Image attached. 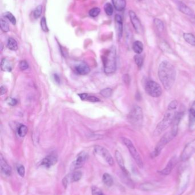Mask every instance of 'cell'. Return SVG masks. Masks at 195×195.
Wrapping results in <instances>:
<instances>
[{
    "mask_svg": "<svg viewBox=\"0 0 195 195\" xmlns=\"http://www.w3.org/2000/svg\"><path fill=\"white\" fill-rule=\"evenodd\" d=\"M178 128H175L172 127L170 131L166 132L165 134L164 135L163 137L161 138L160 141L156 146L154 150L151 154V157L152 158H154L158 157L166 144L176 136Z\"/></svg>",
    "mask_w": 195,
    "mask_h": 195,
    "instance_id": "277c9868",
    "label": "cell"
},
{
    "mask_svg": "<svg viewBox=\"0 0 195 195\" xmlns=\"http://www.w3.org/2000/svg\"><path fill=\"white\" fill-rule=\"evenodd\" d=\"M115 25L116 33L118 37V39L122 38L123 33V23H122V19L121 16L116 14L115 16Z\"/></svg>",
    "mask_w": 195,
    "mask_h": 195,
    "instance_id": "2e32d148",
    "label": "cell"
},
{
    "mask_svg": "<svg viewBox=\"0 0 195 195\" xmlns=\"http://www.w3.org/2000/svg\"><path fill=\"white\" fill-rule=\"evenodd\" d=\"M195 123V101L189 109V125L192 126Z\"/></svg>",
    "mask_w": 195,
    "mask_h": 195,
    "instance_id": "4316f807",
    "label": "cell"
},
{
    "mask_svg": "<svg viewBox=\"0 0 195 195\" xmlns=\"http://www.w3.org/2000/svg\"><path fill=\"white\" fill-rule=\"evenodd\" d=\"M54 77H55V80L56 81V82L59 83V82H60V78H59V77L58 76L57 74H55Z\"/></svg>",
    "mask_w": 195,
    "mask_h": 195,
    "instance_id": "ee69618b",
    "label": "cell"
},
{
    "mask_svg": "<svg viewBox=\"0 0 195 195\" xmlns=\"http://www.w3.org/2000/svg\"><path fill=\"white\" fill-rule=\"evenodd\" d=\"M100 94L104 98H110L113 94V90L111 88H106L100 91Z\"/></svg>",
    "mask_w": 195,
    "mask_h": 195,
    "instance_id": "f546056e",
    "label": "cell"
},
{
    "mask_svg": "<svg viewBox=\"0 0 195 195\" xmlns=\"http://www.w3.org/2000/svg\"><path fill=\"white\" fill-rule=\"evenodd\" d=\"M158 76L164 87L166 90L171 89L176 80L175 68L168 61H163L159 67Z\"/></svg>",
    "mask_w": 195,
    "mask_h": 195,
    "instance_id": "6da1fadb",
    "label": "cell"
},
{
    "mask_svg": "<svg viewBox=\"0 0 195 195\" xmlns=\"http://www.w3.org/2000/svg\"><path fill=\"white\" fill-rule=\"evenodd\" d=\"M177 163V160L176 157H173L171 160L169 161V162L167 164L166 167L164 168L163 170H161L159 171V173L162 175L166 176L170 175L171 172H172L173 168L175 167L176 164Z\"/></svg>",
    "mask_w": 195,
    "mask_h": 195,
    "instance_id": "5bb4252c",
    "label": "cell"
},
{
    "mask_svg": "<svg viewBox=\"0 0 195 195\" xmlns=\"http://www.w3.org/2000/svg\"><path fill=\"white\" fill-rule=\"evenodd\" d=\"M0 166L1 171L4 175L7 176H10L12 173V168L7 163L5 159L3 157L2 154L0 155Z\"/></svg>",
    "mask_w": 195,
    "mask_h": 195,
    "instance_id": "9a60e30c",
    "label": "cell"
},
{
    "mask_svg": "<svg viewBox=\"0 0 195 195\" xmlns=\"http://www.w3.org/2000/svg\"><path fill=\"white\" fill-rule=\"evenodd\" d=\"M129 122L135 127L140 128L143 123V112L140 107L134 106L132 109L128 116Z\"/></svg>",
    "mask_w": 195,
    "mask_h": 195,
    "instance_id": "5b68a950",
    "label": "cell"
},
{
    "mask_svg": "<svg viewBox=\"0 0 195 195\" xmlns=\"http://www.w3.org/2000/svg\"><path fill=\"white\" fill-rule=\"evenodd\" d=\"M19 67L21 70H25L28 69L29 64L26 61H21L19 62Z\"/></svg>",
    "mask_w": 195,
    "mask_h": 195,
    "instance_id": "ab89813d",
    "label": "cell"
},
{
    "mask_svg": "<svg viewBox=\"0 0 195 195\" xmlns=\"http://www.w3.org/2000/svg\"><path fill=\"white\" fill-rule=\"evenodd\" d=\"M177 106H178L177 101L176 100H173V101L170 102L169 105H168V109H172V110H176L177 107Z\"/></svg>",
    "mask_w": 195,
    "mask_h": 195,
    "instance_id": "60d3db41",
    "label": "cell"
},
{
    "mask_svg": "<svg viewBox=\"0 0 195 195\" xmlns=\"http://www.w3.org/2000/svg\"><path fill=\"white\" fill-rule=\"evenodd\" d=\"M132 49L137 54H141L144 50V45L140 41H136L133 44Z\"/></svg>",
    "mask_w": 195,
    "mask_h": 195,
    "instance_id": "603a6c76",
    "label": "cell"
},
{
    "mask_svg": "<svg viewBox=\"0 0 195 195\" xmlns=\"http://www.w3.org/2000/svg\"><path fill=\"white\" fill-rule=\"evenodd\" d=\"M0 90H1V95H3V94L7 93V88L5 86H1Z\"/></svg>",
    "mask_w": 195,
    "mask_h": 195,
    "instance_id": "7bdbcfd3",
    "label": "cell"
},
{
    "mask_svg": "<svg viewBox=\"0 0 195 195\" xmlns=\"http://www.w3.org/2000/svg\"><path fill=\"white\" fill-rule=\"evenodd\" d=\"M115 158L116 160L118 163V166L120 167L122 172L124 173L125 176H128L129 175V172L125 168L124 159L122 157V154L118 151H116L115 152Z\"/></svg>",
    "mask_w": 195,
    "mask_h": 195,
    "instance_id": "e0dca14e",
    "label": "cell"
},
{
    "mask_svg": "<svg viewBox=\"0 0 195 195\" xmlns=\"http://www.w3.org/2000/svg\"><path fill=\"white\" fill-rule=\"evenodd\" d=\"M0 25H1V29L2 30L3 32L7 33L9 31V26L8 23L3 18H1L0 20Z\"/></svg>",
    "mask_w": 195,
    "mask_h": 195,
    "instance_id": "4dcf8cb0",
    "label": "cell"
},
{
    "mask_svg": "<svg viewBox=\"0 0 195 195\" xmlns=\"http://www.w3.org/2000/svg\"><path fill=\"white\" fill-rule=\"evenodd\" d=\"M116 50L115 47L111 48L106 52L102 56L104 72L106 74H111L115 72L117 67Z\"/></svg>",
    "mask_w": 195,
    "mask_h": 195,
    "instance_id": "7a4b0ae2",
    "label": "cell"
},
{
    "mask_svg": "<svg viewBox=\"0 0 195 195\" xmlns=\"http://www.w3.org/2000/svg\"><path fill=\"white\" fill-rule=\"evenodd\" d=\"M177 6L180 11L183 14L189 16H193V12L192 11V10L184 3L181 1H177Z\"/></svg>",
    "mask_w": 195,
    "mask_h": 195,
    "instance_id": "ac0fdd59",
    "label": "cell"
},
{
    "mask_svg": "<svg viewBox=\"0 0 195 195\" xmlns=\"http://www.w3.org/2000/svg\"><path fill=\"white\" fill-rule=\"evenodd\" d=\"M92 195H104L102 191L96 186L92 187Z\"/></svg>",
    "mask_w": 195,
    "mask_h": 195,
    "instance_id": "74e56055",
    "label": "cell"
},
{
    "mask_svg": "<svg viewBox=\"0 0 195 195\" xmlns=\"http://www.w3.org/2000/svg\"><path fill=\"white\" fill-rule=\"evenodd\" d=\"M183 38L188 44L195 46V35L191 33H184Z\"/></svg>",
    "mask_w": 195,
    "mask_h": 195,
    "instance_id": "d4e9b609",
    "label": "cell"
},
{
    "mask_svg": "<svg viewBox=\"0 0 195 195\" xmlns=\"http://www.w3.org/2000/svg\"><path fill=\"white\" fill-rule=\"evenodd\" d=\"M194 154H195V139L188 143L185 146L181 155V159L182 162H186Z\"/></svg>",
    "mask_w": 195,
    "mask_h": 195,
    "instance_id": "30bf717a",
    "label": "cell"
},
{
    "mask_svg": "<svg viewBox=\"0 0 195 195\" xmlns=\"http://www.w3.org/2000/svg\"><path fill=\"white\" fill-rule=\"evenodd\" d=\"M1 69L3 71L10 72L12 70V64L7 58H3L1 62Z\"/></svg>",
    "mask_w": 195,
    "mask_h": 195,
    "instance_id": "d6986e66",
    "label": "cell"
},
{
    "mask_svg": "<svg viewBox=\"0 0 195 195\" xmlns=\"http://www.w3.org/2000/svg\"><path fill=\"white\" fill-rule=\"evenodd\" d=\"M113 6L117 11H122L126 7L125 0H112Z\"/></svg>",
    "mask_w": 195,
    "mask_h": 195,
    "instance_id": "7402d4cb",
    "label": "cell"
},
{
    "mask_svg": "<svg viewBox=\"0 0 195 195\" xmlns=\"http://www.w3.org/2000/svg\"><path fill=\"white\" fill-rule=\"evenodd\" d=\"M94 151L97 155L101 157L106 160V162L108 163L109 166H113L114 164L113 158L108 150L106 149V148L100 146H96L94 147Z\"/></svg>",
    "mask_w": 195,
    "mask_h": 195,
    "instance_id": "ba28073f",
    "label": "cell"
},
{
    "mask_svg": "<svg viewBox=\"0 0 195 195\" xmlns=\"http://www.w3.org/2000/svg\"><path fill=\"white\" fill-rule=\"evenodd\" d=\"M79 96H80V98L83 100L89 101L90 102H100V99L96 96L90 95L86 93H82L79 94Z\"/></svg>",
    "mask_w": 195,
    "mask_h": 195,
    "instance_id": "44dd1931",
    "label": "cell"
},
{
    "mask_svg": "<svg viewBox=\"0 0 195 195\" xmlns=\"http://www.w3.org/2000/svg\"><path fill=\"white\" fill-rule=\"evenodd\" d=\"M154 24L156 27L157 30L160 32H163L164 29V24L163 22L159 18H154Z\"/></svg>",
    "mask_w": 195,
    "mask_h": 195,
    "instance_id": "f1b7e54d",
    "label": "cell"
},
{
    "mask_svg": "<svg viewBox=\"0 0 195 195\" xmlns=\"http://www.w3.org/2000/svg\"><path fill=\"white\" fill-rule=\"evenodd\" d=\"M178 112L176 110L168 109L163 119L157 125L154 131V135L157 136L161 134L166 129L172 125L176 118Z\"/></svg>",
    "mask_w": 195,
    "mask_h": 195,
    "instance_id": "3957f363",
    "label": "cell"
},
{
    "mask_svg": "<svg viewBox=\"0 0 195 195\" xmlns=\"http://www.w3.org/2000/svg\"><path fill=\"white\" fill-rule=\"evenodd\" d=\"M122 143L126 147H127L132 157L134 159V161L136 162L138 167H140V168H143L144 164H143L142 158L138 150H136V147H134L132 141L127 138H122Z\"/></svg>",
    "mask_w": 195,
    "mask_h": 195,
    "instance_id": "8992f818",
    "label": "cell"
},
{
    "mask_svg": "<svg viewBox=\"0 0 195 195\" xmlns=\"http://www.w3.org/2000/svg\"><path fill=\"white\" fill-rule=\"evenodd\" d=\"M102 182L106 186L110 187L113 184V179L110 174L108 173H105L102 175Z\"/></svg>",
    "mask_w": 195,
    "mask_h": 195,
    "instance_id": "cb8c5ba5",
    "label": "cell"
},
{
    "mask_svg": "<svg viewBox=\"0 0 195 195\" xmlns=\"http://www.w3.org/2000/svg\"><path fill=\"white\" fill-rule=\"evenodd\" d=\"M57 161L58 157L57 154L51 153L42 160L40 165L41 166L44 167L46 168H49L50 167L55 166L57 163Z\"/></svg>",
    "mask_w": 195,
    "mask_h": 195,
    "instance_id": "8fae6325",
    "label": "cell"
},
{
    "mask_svg": "<svg viewBox=\"0 0 195 195\" xmlns=\"http://www.w3.org/2000/svg\"><path fill=\"white\" fill-rule=\"evenodd\" d=\"M88 158V154L85 151H82L78 154L76 159L72 163L70 166V170L76 171L81 168L86 162Z\"/></svg>",
    "mask_w": 195,
    "mask_h": 195,
    "instance_id": "9c48e42d",
    "label": "cell"
},
{
    "mask_svg": "<svg viewBox=\"0 0 195 195\" xmlns=\"http://www.w3.org/2000/svg\"><path fill=\"white\" fill-rule=\"evenodd\" d=\"M17 172L19 174V176L24 177L25 175V167L23 165H19L17 168Z\"/></svg>",
    "mask_w": 195,
    "mask_h": 195,
    "instance_id": "f35d334b",
    "label": "cell"
},
{
    "mask_svg": "<svg viewBox=\"0 0 195 195\" xmlns=\"http://www.w3.org/2000/svg\"><path fill=\"white\" fill-rule=\"evenodd\" d=\"M74 70L77 74H79L80 75H85L89 73L90 71L89 66L84 62H81L75 65Z\"/></svg>",
    "mask_w": 195,
    "mask_h": 195,
    "instance_id": "4fadbf2b",
    "label": "cell"
},
{
    "mask_svg": "<svg viewBox=\"0 0 195 195\" xmlns=\"http://www.w3.org/2000/svg\"><path fill=\"white\" fill-rule=\"evenodd\" d=\"M68 179L70 182H76L79 181L83 176V173L80 171H75L72 173L68 174Z\"/></svg>",
    "mask_w": 195,
    "mask_h": 195,
    "instance_id": "ffe728a7",
    "label": "cell"
},
{
    "mask_svg": "<svg viewBox=\"0 0 195 195\" xmlns=\"http://www.w3.org/2000/svg\"><path fill=\"white\" fill-rule=\"evenodd\" d=\"M129 18L131 19L132 24L133 26L134 29H135V30L136 31V32L140 33L143 29L142 25H141L140 19H138L136 13L132 10H130L129 12Z\"/></svg>",
    "mask_w": 195,
    "mask_h": 195,
    "instance_id": "7c38bea8",
    "label": "cell"
},
{
    "mask_svg": "<svg viewBox=\"0 0 195 195\" xmlns=\"http://www.w3.org/2000/svg\"><path fill=\"white\" fill-rule=\"evenodd\" d=\"M145 90L148 95L153 98H159L162 94L161 87L154 80H149L146 82Z\"/></svg>",
    "mask_w": 195,
    "mask_h": 195,
    "instance_id": "52a82bcc",
    "label": "cell"
},
{
    "mask_svg": "<svg viewBox=\"0 0 195 195\" xmlns=\"http://www.w3.org/2000/svg\"><path fill=\"white\" fill-rule=\"evenodd\" d=\"M7 46L9 49L12 51H16L18 49V45L16 40L13 38H9L8 40Z\"/></svg>",
    "mask_w": 195,
    "mask_h": 195,
    "instance_id": "484cf974",
    "label": "cell"
},
{
    "mask_svg": "<svg viewBox=\"0 0 195 195\" xmlns=\"http://www.w3.org/2000/svg\"><path fill=\"white\" fill-rule=\"evenodd\" d=\"M100 13V9L99 8H94L93 9L90 10L89 14L92 17H96L99 16Z\"/></svg>",
    "mask_w": 195,
    "mask_h": 195,
    "instance_id": "8d00e7d4",
    "label": "cell"
},
{
    "mask_svg": "<svg viewBox=\"0 0 195 195\" xmlns=\"http://www.w3.org/2000/svg\"><path fill=\"white\" fill-rule=\"evenodd\" d=\"M42 11V5H39L35 8L34 11L33 16L35 19H38L40 17L41 15Z\"/></svg>",
    "mask_w": 195,
    "mask_h": 195,
    "instance_id": "e575fe53",
    "label": "cell"
},
{
    "mask_svg": "<svg viewBox=\"0 0 195 195\" xmlns=\"http://www.w3.org/2000/svg\"><path fill=\"white\" fill-rule=\"evenodd\" d=\"M104 10L108 16H112L113 13V7L112 4L110 3H106L104 5Z\"/></svg>",
    "mask_w": 195,
    "mask_h": 195,
    "instance_id": "d6a6232c",
    "label": "cell"
},
{
    "mask_svg": "<svg viewBox=\"0 0 195 195\" xmlns=\"http://www.w3.org/2000/svg\"><path fill=\"white\" fill-rule=\"evenodd\" d=\"M28 132V127L25 125H21L18 128V134L21 137H24Z\"/></svg>",
    "mask_w": 195,
    "mask_h": 195,
    "instance_id": "1f68e13d",
    "label": "cell"
},
{
    "mask_svg": "<svg viewBox=\"0 0 195 195\" xmlns=\"http://www.w3.org/2000/svg\"><path fill=\"white\" fill-rule=\"evenodd\" d=\"M3 16L5 17H6L7 19L9 20L10 22L12 23L13 25H16V19L15 18V17L13 16V14L10 12H6V13L3 14Z\"/></svg>",
    "mask_w": 195,
    "mask_h": 195,
    "instance_id": "836d02e7",
    "label": "cell"
},
{
    "mask_svg": "<svg viewBox=\"0 0 195 195\" xmlns=\"http://www.w3.org/2000/svg\"><path fill=\"white\" fill-rule=\"evenodd\" d=\"M7 103L10 106H15L17 103V100L14 98H9L8 99H7Z\"/></svg>",
    "mask_w": 195,
    "mask_h": 195,
    "instance_id": "b9f144b4",
    "label": "cell"
},
{
    "mask_svg": "<svg viewBox=\"0 0 195 195\" xmlns=\"http://www.w3.org/2000/svg\"><path fill=\"white\" fill-rule=\"evenodd\" d=\"M134 60L136 64H137L138 67L141 69L144 63V58L141 54H136L134 55Z\"/></svg>",
    "mask_w": 195,
    "mask_h": 195,
    "instance_id": "83f0119b",
    "label": "cell"
},
{
    "mask_svg": "<svg viewBox=\"0 0 195 195\" xmlns=\"http://www.w3.org/2000/svg\"><path fill=\"white\" fill-rule=\"evenodd\" d=\"M41 27L42 30L45 32H49V29H48L47 23H46V20L45 18V17H42L41 19V23H40Z\"/></svg>",
    "mask_w": 195,
    "mask_h": 195,
    "instance_id": "d590c367",
    "label": "cell"
}]
</instances>
